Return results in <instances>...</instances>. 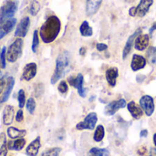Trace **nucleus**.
I'll return each instance as SVG.
<instances>
[{
    "mask_svg": "<svg viewBox=\"0 0 156 156\" xmlns=\"http://www.w3.org/2000/svg\"><path fill=\"white\" fill-rule=\"evenodd\" d=\"M61 29V22L56 16H48L39 30V36L44 43L53 42L58 36Z\"/></svg>",
    "mask_w": 156,
    "mask_h": 156,
    "instance_id": "1",
    "label": "nucleus"
},
{
    "mask_svg": "<svg viewBox=\"0 0 156 156\" xmlns=\"http://www.w3.org/2000/svg\"><path fill=\"white\" fill-rule=\"evenodd\" d=\"M71 57L69 51L65 50L59 53L56 59V69L51 77V83L55 84L63 76H65L70 69Z\"/></svg>",
    "mask_w": 156,
    "mask_h": 156,
    "instance_id": "2",
    "label": "nucleus"
},
{
    "mask_svg": "<svg viewBox=\"0 0 156 156\" xmlns=\"http://www.w3.org/2000/svg\"><path fill=\"white\" fill-rule=\"evenodd\" d=\"M22 48L23 40L22 37H18L8 47L6 51V59L11 63L16 62L22 55Z\"/></svg>",
    "mask_w": 156,
    "mask_h": 156,
    "instance_id": "3",
    "label": "nucleus"
},
{
    "mask_svg": "<svg viewBox=\"0 0 156 156\" xmlns=\"http://www.w3.org/2000/svg\"><path fill=\"white\" fill-rule=\"evenodd\" d=\"M17 10V3L13 0L5 1L0 8V22L12 18Z\"/></svg>",
    "mask_w": 156,
    "mask_h": 156,
    "instance_id": "4",
    "label": "nucleus"
},
{
    "mask_svg": "<svg viewBox=\"0 0 156 156\" xmlns=\"http://www.w3.org/2000/svg\"><path fill=\"white\" fill-rule=\"evenodd\" d=\"M98 122V116L95 112H90L89 113L83 122H79L76 125V129L79 131L82 130H94L96 127V123Z\"/></svg>",
    "mask_w": 156,
    "mask_h": 156,
    "instance_id": "5",
    "label": "nucleus"
},
{
    "mask_svg": "<svg viewBox=\"0 0 156 156\" xmlns=\"http://www.w3.org/2000/svg\"><path fill=\"white\" fill-rule=\"evenodd\" d=\"M69 83L78 90V93L80 97L85 98L87 95V89L83 87L84 77L81 73H79L76 77H69L68 79Z\"/></svg>",
    "mask_w": 156,
    "mask_h": 156,
    "instance_id": "6",
    "label": "nucleus"
},
{
    "mask_svg": "<svg viewBox=\"0 0 156 156\" xmlns=\"http://www.w3.org/2000/svg\"><path fill=\"white\" fill-rule=\"evenodd\" d=\"M140 106L148 117L152 116L154 112V101L150 95H144L140 99Z\"/></svg>",
    "mask_w": 156,
    "mask_h": 156,
    "instance_id": "7",
    "label": "nucleus"
},
{
    "mask_svg": "<svg viewBox=\"0 0 156 156\" xmlns=\"http://www.w3.org/2000/svg\"><path fill=\"white\" fill-rule=\"evenodd\" d=\"M127 106L126 101L124 99H120L117 101H113L110 102L104 109V113L107 116H112L114 115L120 109L125 108Z\"/></svg>",
    "mask_w": 156,
    "mask_h": 156,
    "instance_id": "8",
    "label": "nucleus"
},
{
    "mask_svg": "<svg viewBox=\"0 0 156 156\" xmlns=\"http://www.w3.org/2000/svg\"><path fill=\"white\" fill-rule=\"evenodd\" d=\"M142 31H143L142 28H138V29H137L133 34H132V35L129 37V38L127 39V42H126L125 47H124L123 51H122V58H123V59H125V58H127V56L131 53L133 48L134 47V41H135V39H136V37H137L140 34H142Z\"/></svg>",
    "mask_w": 156,
    "mask_h": 156,
    "instance_id": "9",
    "label": "nucleus"
},
{
    "mask_svg": "<svg viewBox=\"0 0 156 156\" xmlns=\"http://www.w3.org/2000/svg\"><path fill=\"white\" fill-rule=\"evenodd\" d=\"M29 24H30V19L28 16H25L24 18H22L16 27V29L15 31V36L17 37H25L27 34Z\"/></svg>",
    "mask_w": 156,
    "mask_h": 156,
    "instance_id": "10",
    "label": "nucleus"
},
{
    "mask_svg": "<svg viewBox=\"0 0 156 156\" xmlns=\"http://www.w3.org/2000/svg\"><path fill=\"white\" fill-rule=\"evenodd\" d=\"M37 66L36 63L30 62V63L27 64V65L24 67L21 80H26V81L31 80L37 75Z\"/></svg>",
    "mask_w": 156,
    "mask_h": 156,
    "instance_id": "11",
    "label": "nucleus"
},
{
    "mask_svg": "<svg viewBox=\"0 0 156 156\" xmlns=\"http://www.w3.org/2000/svg\"><path fill=\"white\" fill-rule=\"evenodd\" d=\"M16 24V18H9L7 20L0 22V39H2L5 36L12 31L14 27Z\"/></svg>",
    "mask_w": 156,
    "mask_h": 156,
    "instance_id": "12",
    "label": "nucleus"
},
{
    "mask_svg": "<svg viewBox=\"0 0 156 156\" xmlns=\"http://www.w3.org/2000/svg\"><path fill=\"white\" fill-rule=\"evenodd\" d=\"M149 42H150V35L149 34H143V35L140 34L134 41V48H135V49H137L139 51H144L148 48Z\"/></svg>",
    "mask_w": 156,
    "mask_h": 156,
    "instance_id": "13",
    "label": "nucleus"
},
{
    "mask_svg": "<svg viewBox=\"0 0 156 156\" xmlns=\"http://www.w3.org/2000/svg\"><path fill=\"white\" fill-rule=\"evenodd\" d=\"M146 58L141 55L134 54L133 56V59L131 62V68L133 71H138L142 69H144L146 66Z\"/></svg>",
    "mask_w": 156,
    "mask_h": 156,
    "instance_id": "14",
    "label": "nucleus"
},
{
    "mask_svg": "<svg viewBox=\"0 0 156 156\" xmlns=\"http://www.w3.org/2000/svg\"><path fill=\"white\" fill-rule=\"evenodd\" d=\"M153 4H154V0H140L139 5L136 6L137 16L140 17H144L149 12Z\"/></svg>",
    "mask_w": 156,
    "mask_h": 156,
    "instance_id": "15",
    "label": "nucleus"
},
{
    "mask_svg": "<svg viewBox=\"0 0 156 156\" xmlns=\"http://www.w3.org/2000/svg\"><path fill=\"white\" fill-rule=\"evenodd\" d=\"M105 77H106V80H107L108 84L111 87H115L116 82H117V79L119 77L118 68L117 67H112V68L108 69L106 70Z\"/></svg>",
    "mask_w": 156,
    "mask_h": 156,
    "instance_id": "16",
    "label": "nucleus"
},
{
    "mask_svg": "<svg viewBox=\"0 0 156 156\" xmlns=\"http://www.w3.org/2000/svg\"><path fill=\"white\" fill-rule=\"evenodd\" d=\"M102 0H87L86 1V14L88 16L95 15L101 5Z\"/></svg>",
    "mask_w": 156,
    "mask_h": 156,
    "instance_id": "17",
    "label": "nucleus"
},
{
    "mask_svg": "<svg viewBox=\"0 0 156 156\" xmlns=\"http://www.w3.org/2000/svg\"><path fill=\"white\" fill-rule=\"evenodd\" d=\"M15 109L11 105H6L3 112V123L6 126L12 124L14 120Z\"/></svg>",
    "mask_w": 156,
    "mask_h": 156,
    "instance_id": "18",
    "label": "nucleus"
},
{
    "mask_svg": "<svg viewBox=\"0 0 156 156\" xmlns=\"http://www.w3.org/2000/svg\"><path fill=\"white\" fill-rule=\"evenodd\" d=\"M127 109H128L129 112L131 113V115L133 116V118L135 120L141 119L143 114H144V111L142 110L141 106L137 105L134 101L129 102L127 104Z\"/></svg>",
    "mask_w": 156,
    "mask_h": 156,
    "instance_id": "19",
    "label": "nucleus"
},
{
    "mask_svg": "<svg viewBox=\"0 0 156 156\" xmlns=\"http://www.w3.org/2000/svg\"><path fill=\"white\" fill-rule=\"evenodd\" d=\"M14 85H15V79L13 77H8L7 80H6V87H5V90L3 93V95L0 97V103H4L8 99H9V96L12 92V90L14 88Z\"/></svg>",
    "mask_w": 156,
    "mask_h": 156,
    "instance_id": "20",
    "label": "nucleus"
},
{
    "mask_svg": "<svg viewBox=\"0 0 156 156\" xmlns=\"http://www.w3.org/2000/svg\"><path fill=\"white\" fill-rule=\"evenodd\" d=\"M41 146L40 144V137H37L33 142H31L28 146L27 147L26 153L28 156H37L38 154L39 148Z\"/></svg>",
    "mask_w": 156,
    "mask_h": 156,
    "instance_id": "21",
    "label": "nucleus"
},
{
    "mask_svg": "<svg viewBox=\"0 0 156 156\" xmlns=\"http://www.w3.org/2000/svg\"><path fill=\"white\" fill-rule=\"evenodd\" d=\"M26 134H27L26 130H18L17 128H15V127H8L7 129V135L11 139L22 138Z\"/></svg>",
    "mask_w": 156,
    "mask_h": 156,
    "instance_id": "22",
    "label": "nucleus"
},
{
    "mask_svg": "<svg viewBox=\"0 0 156 156\" xmlns=\"http://www.w3.org/2000/svg\"><path fill=\"white\" fill-rule=\"evenodd\" d=\"M80 32L82 37H91L93 35V30L92 27L89 25L88 21H83L80 27Z\"/></svg>",
    "mask_w": 156,
    "mask_h": 156,
    "instance_id": "23",
    "label": "nucleus"
},
{
    "mask_svg": "<svg viewBox=\"0 0 156 156\" xmlns=\"http://www.w3.org/2000/svg\"><path fill=\"white\" fill-rule=\"evenodd\" d=\"M9 149L14 150V151H21L25 145H26V140L22 137V138H17L16 140H15L14 142L9 143Z\"/></svg>",
    "mask_w": 156,
    "mask_h": 156,
    "instance_id": "24",
    "label": "nucleus"
},
{
    "mask_svg": "<svg viewBox=\"0 0 156 156\" xmlns=\"http://www.w3.org/2000/svg\"><path fill=\"white\" fill-rule=\"evenodd\" d=\"M7 150H8V147H7L5 133H0V156H6Z\"/></svg>",
    "mask_w": 156,
    "mask_h": 156,
    "instance_id": "25",
    "label": "nucleus"
},
{
    "mask_svg": "<svg viewBox=\"0 0 156 156\" xmlns=\"http://www.w3.org/2000/svg\"><path fill=\"white\" fill-rule=\"evenodd\" d=\"M105 136V129L102 125H98L96 130H95V133H94V135H93V140L96 142V143H100L103 140Z\"/></svg>",
    "mask_w": 156,
    "mask_h": 156,
    "instance_id": "26",
    "label": "nucleus"
},
{
    "mask_svg": "<svg viewBox=\"0 0 156 156\" xmlns=\"http://www.w3.org/2000/svg\"><path fill=\"white\" fill-rule=\"evenodd\" d=\"M89 156H110V153L107 149H100L93 147L90 150Z\"/></svg>",
    "mask_w": 156,
    "mask_h": 156,
    "instance_id": "27",
    "label": "nucleus"
},
{
    "mask_svg": "<svg viewBox=\"0 0 156 156\" xmlns=\"http://www.w3.org/2000/svg\"><path fill=\"white\" fill-rule=\"evenodd\" d=\"M147 59L153 65H156V47H150L146 53Z\"/></svg>",
    "mask_w": 156,
    "mask_h": 156,
    "instance_id": "28",
    "label": "nucleus"
},
{
    "mask_svg": "<svg viewBox=\"0 0 156 156\" xmlns=\"http://www.w3.org/2000/svg\"><path fill=\"white\" fill-rule=\"evenodd\" d=\"M60 152H61L60 147H53L43 152L41 156H59Z\"/></svg>",
    "mask_w": 156,
    "mask_h": 156,
    "instance_id": "29",
    "label": "nucleus"
},
{
    "mask_svg": "<svg viewBox=\"0 0 156 156\" xmlns=\"http://www.w3.org/2000/svg\"><path fill=\"white\" fill-rule=\"evenodd\" d=\"M38 46H39V38H38V31L37 30H35L34 33H33V41H32V51L34 53H36L37 51V48H38Z\"/></svg>",
    "mask_w": 156,
    "mask_h": 156,
    "instance_id": "30",
    "label": "nucleus"
},
{
    "mask_svg": "<svg viewBox=\"0 0 156 156\" xmlns=\"http://www.w3.org/2000/svg\"><path fill=\"white\" fill-rule=\"evenodd\" d=\"M40 10V5L37 0H33L31 2L30 7H29V12L32 16H36Z\"/></svg>",
    "mask_w": 156,
    "mask_h": 156,
    "instance_id": "31",
    "label": "nucleus"
},
{
    "mask_svg": "<svg viewBox=\"0 0 156 156\" xmlns=\"http://www.w3.org/2000/svg\"><path fill=\"white\" fill-rule=\"evenodd\" d=\"M17 101H18V106L20 109H22L25 104H26V96H25V91L24 90H19L17 93Z\"/></svg>",
    "mask_w": 156,
    "mask_h": 156,
    "instance_id": "32",
    "label": "nucleus"
},
{
    "mask_svg": "<svg viewBox=\"0 0 156 156\" xmlns=\"http://www.w3.org/2000/svg\"><path fill=\"white\" fill-rule=\"evenodd\" d=\"M27 110L28 111V112L30 114H34V112L36 110V101L33 98H29L27 101Z\"/></svg>",
    "mask_w": 156,
    "mask_h": 156,
    "instance_id": "33",
    "label": "nucleus"
},
{
    "mask_svg": "<svg viewBox=\"0 0 156 156\" xmlns=\"http://www.w3.org/2000/svg\"><path fill=\"white\" fill-rule=\"evenodd\" d=\"M58 91L62 94V95H65L68 90H69V86H68V83L65 81V80H61L58 84Z\"/></svg>",
    "mask_w": 156,
    "mask_h": 156,
    "instance_id": "34",
    "label": "nucleus"
},
{
    "mask_svg": "<svg viewBox=\"0 0 156 156\" xmlns=\"http://www.w3.org/2000/svg\"><path fill=\"white\" fill-rule=\"evenodd\" d=\"M5 56H6V48H3L2 50H1V54H0V64H1L2 69H5V65H6Z\"/></svg>",
    "mask_w": 156,
    "mask_h": 156,
    "instance_id": "35",
    "label": "nucleus"
},
{
    "mask_svg": "<svg viewBox=\"0 0 156 156\" xmlns=\"http://www.w3.org/2000/svg\"><path fill=\"white\" fill-rule=\"evenodd\" d=\"M23 120H24V113H23L22 109H20V110H18L17 112H16V121L17 122H23Z\"/></svg>",
    "mask_w": 156,
    "mask_h": 156,
    "instance_id": "36",
    "label": "nucleus"
},
{
    "mask_svg": "<svg viewBox=\"0 0 156 156\" xmlns=\"http://www.w3.org/2000/svg\"><path fill=\"white\" fill-rule=\"evenodd\" d=\"M96 48L98 51L100 52H102V51H105L107 48H108V46L104 43H98L97 46H96Z\"/></svg>",
    "mask_w": 156,
    "mask_h": 156,
    "instance_id": "37",
    "label": "nucleus"
},
{
    "mask_svg": "<svg viewBox=\"0 0 156 156\" xmlns=\"http://www.w3.org/2000/svg\"><path fill=\"white\" fill-rule=\"evenodd\" d=\"M146 153H147V149H146L144 146L140 147V148L138 149V151H137V154H138L140 156H144L145 154H146Z\"/></svg>",
    "mask_w": 156,
    "mask_h": 156,
    "instance_id": "38",
    "label": "nucleus"
},
{
    "mask_svg": "<svg viewBox=\"0 0 156 156\" xmlns=\"http://www.w3.org/2000/svg\"><path fill=\"white\" fill-rule=\"evenodd\" d=\"M129 15L131 16H137V12H136V6H133L129 9Z\"/></svg>",
    "mask_w": 156,
    "mask_h": 156,
    "instance_id": "39",
    "label": "nucleus"
},
{
    "mask_svg": "<svg viewBox=\"0 0 156 156\" xmlns=\"http://www.w3.org/2000/svg\"><path fill=\"white\" fill-rule=\"evenodd\" d=\"M5 79L4 78H1L0 79V94L2 93V91H3V90H4V87H5Z\"/></svg>",
    "mask_w": 156,
    "mask_h": 156,
    "instance_id": "40",
    "label": "nucleus"
},
{
    "mask_svg": "<svg viewBox=\"0 0 156 156\" xmlns=\"http://www.w3.org/2000/svg\"><path fill=\"white\" fill-rule=\"evenodd\" d=\"M156 30V22H154L153 25H152V27H150V30H149V35L151 36L153 33H154V31Z\"/></svg>",
    "mask_w": 156,
    "mask_h": 156,
    "instance_id": "41",
    "label": "nucleus"
},
{
    "mask_svg": "<svg viewBox=\"0 0 156 156\" xmlns=\"http://www.w3.org/2000/svg\"><path fill=\"white\" fill-rule=\"evenodd\" d=\"M144 79H145V76H141V75H138V76H137V78H136V80H137V82H139V83H142V82L144 80Z\"/></svg>",
    "mask_w": 156,
    "mask_h": 156,
    "instance_id": "42",
    "label": "nucleus"
},
{
    "mask_svg": "<svg viewBox=\"0 0 156 156\" xmlns=\"http://www.w3.org/2000/svg\"><path fill=\"white\" fill-rule=\"evenodd\" d=\"M147 135H148V131L147 130H143L141 132V133H140V136L142 138H145V137H147Z\"/></svg>",
    "mask_w": 156,
    "mask_h": 156,
    "instance_id": "43",
    "label": "nucleus"
},
{
    "mask_svg": "<svg viewBox=\"0 0 156 156\" xmlns=\"http://www.w3.org/2000/svg\"><path fill=\"white\" fill-rule=\"evenodd\" d=\"M86 51H87L86 48H80V56H84L86 54Z\"/></svg>",
    "mask_w": 156,
    "mask_h": 156,
    "instance_id": "44",
    "label": "nucleus"
},
{
    "mask_svg": "<svg viewBox=\"0 0 156 156\" xmlns=\"http://www.w3.org/2000/svg\"><path fill=\"white\" fill-rule=\"evenodd\" d=\"M154 145L156 147V133H154Z\"/></svg>",
    "mask_w": 156,
    "mask_h": 156,
    "instance_id": "45",
    "label": "nucleus"
},
{
    "mask_svg": "<svg viewBox=\"0 0 156 156\" xmlns=\"http://www.w3.org/2000/svg\"><path fill=\"white\" fill-rule=\"evenodd\" d=\"M152 153H154V155L156 156V149H152Z\"/></svg>",
    "mask_w": 156,
    "mask_h": 156,
    "instance_id": "46",
    "label": "nucleus"
},
{
    "mask_svg": "<svg viewBox=\"0 0 156 156\" xmlns=\"http://www.w3.org/2000/svg\"><path fill=\"white\" fill-rule=\"evenodd\" d=\"M2 78V72H1V70H0V79Z\"/></svg>",
    "mask_w": 156,
    "mask_h": 156,
    "instance_id": "47",
    "label": "nucleus"
},
{
    "mask_svg": "<svg viewBox=\"0 0 156 156\" xmlns=\"http://www.w3.org/2000/svg\"><path fill=\"white\" fill-rule=\"evenodd\" d=\"M149 156H155L154 154H151V155H149Z\"/></svg>",
    "mask_w": 156,
    "mask_h": 156,
    "instance_id": "48",
    "label": "nucleus"
},
{
    "mask_svg": "<svg viewBox=\"0 0 156 156\" xmlns=\"http://www.w3.org/2000/svg\"><path fill=\"white\" fill-rule=\"evenodd\" d=\"M0 54H1V51H0Z\"/></svg>",
    "mask_w": 156,
    "mask_h": 156,
    "instance_id": "49",
    "label": "nucleus"
}]
</instances>
